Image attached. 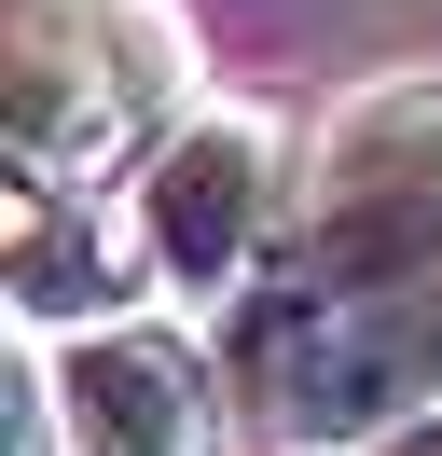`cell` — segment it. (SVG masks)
<instances>
[{"label":"cell","instance_id":"6da1fadb","mask_svg":"<svg viewBox=\"0 0 442 456\" xmlns=\"http://www.w3.org/2000/svg\"><path fill=\"white\" fill-rule=\"evenodd\" d=\"M193 125L180 97V28L152 0H28L14 69H0V139L28 194H97L110 167H152Z\"/></svg>","mask_w":442,"mask_h":456},{"label":"cell","instance_id":"7a4b0ae2","mask_svg":"<svg viewBox=\"0 0 442 456\" xmlns=\"http://www.w3.org/2000/svg\"><path fill=\"white\" fill-rule=\"evenodd\" d=\"M276 290H429L442 305V84H401L332 125Z\"/></svg>","mask_w":442,"mask_h":456},{"label":"cell","instance_id":"3957f363","mask_svg":"<svg viewBox=\"0 0 442 456\" xmlns=\"http://www.w3.org/2000/svg\"><path fill=\"white\" fill-rule=\"evenodd\" d=\"M138 249H152L166 290H193V305H249V290L276 277V249H291V125L249 111V97H193V125L138 167Z\"/></svg>","mask_w":442,"mask_h":456},{"label":"cell","instance_id":"277c9868","mask_svg":"<svg viewBox=\"0 0 442 456\" xmlns=\"http://www.w3.org/2000/svg\"><path fill=\"white\" fill-rule=\"evenodd\" d=\"M55 415L70 456H221V360L166 318H110L55 346Z\"/></svg>","mask_w":442,"mask_h":456},{"label":"cell","instance_id":"5b68a950","mask_svg":"<svg viewBox=\"0 0 442 456\" xmlns=\"http://www.w3.org/2000/svg\"><path fill=\"white\" fill-rule=\"evenodd\" d=\"M0 277H14V318H28V332L83 346V332H110V318L138 305L152 249H138V208L28 194V180H14V249H0Z\"/></svg>","mask_w":442,"mask_h":456},{"label":"cell","instance_id":"8992f818","mask_svg":"<svg viewBox=\"0 0 442 456\" xmlns=\"http://www.w3.org/2000/svg\"><path fill=\"white\" fill-rule=\"evenodd\" d=\"M70 415H55V360H14V456H55Z\"/></svg>","mask_w":442,"mask_h":456},{"label":"cell","instance_id":"52a82bcc","mask_svg":"<svg viewBox=\"0 0 442 456\" xmlns=\"http://www.w3.org/2000/svg\"><path fill=\"white\" fill-rule=\"evenodd\" d=\"M373 456H442V401H429V415H401V428H387Z\"/></svg>","mask_w":442,"mask_h":456}]
</instances>
